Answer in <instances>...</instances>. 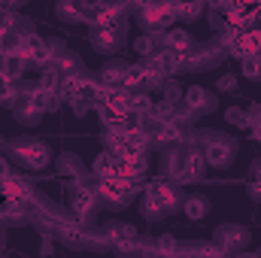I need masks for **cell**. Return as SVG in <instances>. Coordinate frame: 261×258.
Returning a JSON list of instances; mask_svg holds the SVG:
<instances>
[{"label":"cell","mask_w":261,"mask_h":258,"mask_svg":"<svg viewBox=\"0 0 261 258\" xmlns=\"http://www.w3.org/2000/svg\"><path fill=\"white\" fill-rule=\"evenodd\" d=\"M176 200H179L176 186H170L167 179H155V183H149V186H146L143 213H146L149 219H155V216H164L167 210H173V207H176Z\"/></svg>","instance_id":"1"},{"label":"cell","mask_w":261,"mask_h":258,"mask_svg":"<svg viewBox=\"0 0 261 258\" xmlns=\"http://www.w3.org/2000/svg\"><path fill=\"white\" fill-rule=\"evenodd\" d=\"M222 43H225L228 52L237 55V58L261 55V31H255V28H228V31L222 34Z\"/></svg>","instance_id":"2"},{"label":"cell","mask_w":261,"mask_h":258,"mask_svg":"<svg viewBox=\"0 0 261 258\" xmlns=\"http://www.w3.org/2000/svg\"><path fill=\"white\" fill-rule=\"evenodd\" d=\"M119 6H113V3H103V0H97V3H88L85 9H82V18L91 24V28H119Z\"/></svg>","instance_id":"3"},{"label":"cell","mask_w":261,"mask_h":258,"mask_svg":"<svg viewBox=\"0 0 261 258\" xmlns=\"http://www.w3.org/2000/svg\"><path fill=\"white\" fill-rule=\"evenodd\" d=\"M173 18H176V9H173V3H146L143 6V24L146 28H152V31H167L170 24H173Z\"/></svg>","instance_id":"4"},{"label":"cell","mask_w":261,"mask_h":258,"mask_svg":"<svg viewBox=\"0 0 261 258\" xmlns=\"http://www.w3.org/2000/svg\"><path fill=\"white\" fill-rule=\"evenodd\" d=\"M134 192H137L134 179H125V176H107L100 179V189H97V194L110 203H125Z\"/></svg>","instance_id":"5"},{"label":"cell","mask_w":261,"mask_h":258,"mask_svg":"<svg viewBox=\"0 0 261 258\" xmlns=\"http://www.w3.org/2000/svg\"><path fill=\"white\" fill-rule=\"evenodd\" d=\"M15 152H18V158H21L28 167H34V170H40V167L49 164V149H46L43 143H21Z\"/></svg>","instance_id":"6"},{"label":"cell","mask_w":261,"mask_h":258,"mask_svg":"<svg viewBox=\"0 0 261 258\" xmlns=\"http://www.w3.org/2000/svg\"><path fill=\"white\" fill-rule=\"evenodd\" d=\"M28 104L34 107V110H40V113H49V110H55L58 104H61V91H52V88H37L31 97H28Z\"/></svg>","instance_id":"7"},{"label":"cell","mask_w":261,"mask_h":258,"mask_svg":"<svg viewBox=\"0 0 261 258\" xmlns=\"http://www.w3.org/2000/svg\"><path fill=\"white\" fill-rule=\"evenodd\" d=\"M206 170V158L200 152H192L182 158V170H179V183H189V179H200Z\"/></svg>","instance_id":"8"},{"label":"cell","mask_w":261,"mask_h":258,"mask_svg":"<svg viewBox=\"0 0 261 258\" xmlns=\"http://www.w3.org/2000/svg\"><path fill=\"white\" fill-rule=\"evenodd\" d=\"M91 40H94L97 52H113L119 46V28H94Z\"/></svg>","instance_id":"9"},{"label":"cell","mask_w":261,"mask_h":258,"mask_svg":"<svg viewBox=\"0 0 261 258\" xmlns=\"http://www.w3.org/2000/svg\"><path fill=\"white\" fill-rule=\"evenodd\" d=\"M110 231H113V234H110V240L116 243V249H122V252L134 249V243H137V231H134L130 225H113Z\"/></svg>","instance_id":"10"},{"label":"cell","mask_w":261,"mask_h":258,"mask_svg":"<svg viewBox=\"0 0 261 258\" xmlns=\"http://www.w3.org/2000/svg\"><path fill=\"white\" fill-rule=\"evenodd\" d=\"M203 158H206L210 164H228V158H231V146L222 143V140H210V143L203 146Z\"/></svg>","instance_id":"11"},{"label":"cell","mask_w":261,"mask_h":258,"mask_svg":"<svg viewBox=\"0 0 261 258\" xmlns=\"http://www.w3.org/2000/svg\"><path fill=\"white\" fill-rule=\"evenodd\" d=\"M91 207H94V192H91V189H79L76 197H73V213H76L79 219H85V216L91 213Z\"/></svg>","instance_id":"12"},{"label":"cell","mask_w":261,"mask_h":258,"mask_svg":"<svg viewBox=\"0 0 261 258\" xmlns=\"http://www.w3.org/2000/svg\"><path fill=\"white\" fill-rule=\"evenodd\" d=\"M200 6H203V0H173L176 18H189V21H195L200 15Z\"/></svg>","instance_id":"13"},{"label":"cell","mask_w":261,"mask_h":258,"mask_svg":"<svg viewBox=\"0 0 261 258\" xmlns=\"http://www.w3.org/2000/svg\"><path fill=\"white\" fill-rule=\"evenodd\" d=\"M24 61H28V58H24L21 52H6V58H3V67H0V73H6L9 79H15V76H18V73L24 70Z\"/></svg>","instance_id":"14"},{"label":"cell","mask_w":261,"mask_h":258,"mask_svg":"<svg viewBox=\"0 0 261 258\" xmlns=\"http://www.w3.org/2000/svg\"><path fill=\"white\" fill-rule=\"evenodd\" d=\"M122 161H125V176H128V179H140V176H146V170H149L146 155H130V158H122Z\"/></svg>","instance_id":"15"},{"label":"cell","mask_w":261,"mask_h":258,"mask_svg":"<svg viewBox=\"0 0 261 258\" xmlns=\"http://www.w3.org/2000/svg\"><path fill=\"white\" fill-rule=\"evenodd\" d=\"M3 192L9 194V197H31L28 183H24V179H18V176H12V173H6V176H3Z\"/></svg>","instance_id":"16"},{"label":"cell","mask_w":261,"mask_h":258,"mask_svg":"<svg viewBox=\"0 0 261 258\" xmlns=\"http://www.w3.org/2000/svg\"><path fill=\"white\" fill-rule=\"evenodd\" d=\"M164 43H167V49H173V52H182V49H192V37L186 34V31H167V37H164Z\"/></svg>","instance_id":"17"},{"label":"cell","mask_w":261,"mask_h":258,"mask_svg":"<svg viewBox=\"0 0 261 258\" xmlns=\"http://www.w3.org/2000/svg\"><path fill=\"white\" fill-rule=\"evenodd\" d=\"M155 122H173L176 119V107H173V100H161V104H152V113H149Z\"/></svg>","instance_id":"18"},{"label":"cell","mask_w":261,"mask_h":258,"mask_svg":"<svg viewBox=\"0 0 261 258\" xmlns=\"http://www.w3.org/2000/svg\"><path fill=\"white\" fill-rule=\"evenodd\" d=\"M143 82H146L143 64H130V67H125V73H122V88H137V85H143Z\"/></svg>","instance_id":"19"},{"label":"cell","mask_w":261,"mask_h":258,"mask_svg":"<svg viewBox=\"0 0 261 258\" xmlns=\"http://www.w3.org/2000/svg\"><path fill=\"white\" fill-rule=\"evenodd\" d=\"M182 97H186V104L192 107V110H200V107H210V97L203 94V88H197V85H192L189 91H182Z\"/></svg>","instance_id":"20"},{"label":"cell","mask_w":261,"mask_h":258,"mask_svg":"<svg viewBox=\"0 0 261 258\" xmlns=\"http://www.w3.org/2000/svg\"><path fill=\"white\" fill-rule=\"evenodd\" d=\"M186 216L189 219H203L206 216V200L203 197H189L186 200Z\"/></svg>","instance_id":"21"},{"label":"cell","mask_w":261,"mask_h":258,"mask_svg":"<svg viewBox=\"0 0 261 258\" xmlns=\"http://www.w3.org/2000/svg\"><path fill=\"white\" fill-rule=\"evenodd\" d=\"M130 110H134L137 116H149V113H152V97H146V94H130Z\"/></svg>","instance_id":"22"},{"label":"cell","mask_w":261,"mask_h":258,"mask_svg":"<svg viewBox=\"0 0 261 258\" xmlns=\"http://www.w3.org/2000/svg\"><path fill=\"white\" fill-rule=\"evenodd\" d=\"M243 76L246 79H261V55L243 58Z\"/></svg>","instance_id":"23"},{"label":"cell","mask_w":261,"mask_h":258,"mask_svg":"<svg viewBox=\"0 0 261 258\" xmlns=\"http://www.w3.org/2000/svg\"><path fill=\"white\" fill-rule=\"evenodd\" d=\"M228 122H231V125H237V128H249V125H252L249 113H246V110H240V107H231V110H228Z\"/></svg>","instance_id":"24"},{"label":"cell","mask_w":261,"mask_h":258,"mask_svg":"<svg viewBox=\"0 0 261 258\" xmlns=\"http://www.w3.org/2000/svg\"><path fill=\"white\" fill-rule=\"evenodd\" d=\"M85 6H88L85 0H64L61 3V12H64L67 18H82V9Z\"/></svg>","instance_id":"25"},{"label":"cell","mask_w":261,"mask_h":258,"mask_svg":"<svg viewBox=\"0 0 261 258\" xmlns=\"http://www.w3.org/2000/svg\"><path fill=\"white\" fill-rule=\"evenodd\" d=\"M9 100H15V88H12V79L0 73V104H9Z\"/></svg>","instance_id":"26"},{"label":"cell","mask_w":261,"mask_h":258,"mask_svg":"<svg viewBox=\"0 0 261 258\" xmlns=\"http://www.w3.org/2000/svg\"><path fill=\"white\" fill-rule=\"evenodd\" d=\"M58 231H61V237H64V240H79V237H82V228H79V225H73V222H61V225H58Z\"/></svg>","instance_id":"27"},{"label":"cell","mask_w":261,"mask_h":258,"mask_svg":"<svg viewBox=\"0 0 261 258\" xmlns=\"http://www.w3.org/2000/svg\"><path fill=\"white\" fill-rule=\"evenodd\" d=\"M43 88H52V91H58V70L55 67H46V73H43V82H40Z\"/></svg>","instance_id":"28"},{"label":"cell","mask_w":261,"mask_h":258,"mask_svg":"<svg viewBox=\"0 0 261 258\" xmlns=\"http://www.w3.org/2000/svg\"><path fill=\"white\" fill-rule=\"evenodd\" d=\"M122 73L125 70H119V67H107L103 70V82L107 85H122Z\"/></svg>","instance_id":"29"},{"label":"cell","mask_w":261,"mask_h":258,"mask_svg":"<svg viewBox=\"0 0 261 258\" xmlns=\"http://www.w3.org/2000/svg\"><path fill=\"white\" fill-rule=\"evenodd\" d=\"M234 82H237L234 76H222L219 79V91H234Z\"/></svg>","instance_id":"30"},{"label":"cell","mask_w":261,"mask_h":258,"mask_svg":"<svg viewBox=\"0 0 261 258\" xmlns=\"http://www.w3.org/2000/svg\"><path fill=\"white\" fill-rule=\"evenodd\" d=\"M249 128H252V134H255V140L261 143V110L252 116V125H249Z\"/></svg>","instance_id":"31"},{"label":"cell","mask_w":261,"mask_h":258,"mask_svg":"<svg viewBox=\"0 0 261 258\" xmlns=\"http://www.w3.org/2000/svg\"><path fill=\"white\" fill-rule=\"evenodd\" d=\"M176 97H182V88L179 85H167V100H176Z\"/></svg>","instance_id":"32"},{"label":"cell","mask_w":261,"mask_h":258,"mask_svg":"<svg viewBox=\"0 0 261 258\" xmlns=\"http://www.w3.org/2000/svg\"><path fill=\"white\" fill-rule=\"evenodd\" d=\"M137 49H140L143 55H146V52H152V40H149V37H143V40L137 43Z\"/></svg>","instance_id":"33"},{"label":"cell","mask_w":261,"mask_h":258,"mask_svg":"<svg viewBox=\"0 0 261 258\" xmlns=\"http://www.w3.org/2000/svg\"><path fill=\"white\" fill-rule=\"evenodd\" d=\"M158 246H161V249H176V243H173V237H164V240H161Z\"/></svg>","instance_id":"34"},{"label":"cell","mask_w":261,"mask_h":258,"mask_svg":"<svg viewBox=\"0 0 261 258\" xmlns=\"http://www.w3.org/2000/svg\"><path fill=\"white\" fill-rule=\"evenodd\" d=\"M12 21H15L12 15H3V18H0V24H3V28H12Z\"/></svg>","instance_id":"35"},{"label":"cell","mask_w":261,"mask_h":258,"mask_svg":"<svg viewBox=\"0 0 261 258\" xmlns=\"http://www.w3.org/2000/svg\"><path fill=\"white\" fill-rule=\"evenodd\" d=\"M6 173H9V167H6V161H0V179H3Z\"/></svg>","instance_id":"36"},{"label":"cell","mask_w":261,"mask_h":258,"mask_svg":"<svg viewBox=\"0 0 261 258\" xmlns=\"http://www.w3.org/2000/svg\"><path fill=\"white\" fill-rule=\"evenodd\" d=\"M3 37H6V28L0 24V49H3Z\"/></svg>","instance_id":"37"}]
</instances>
